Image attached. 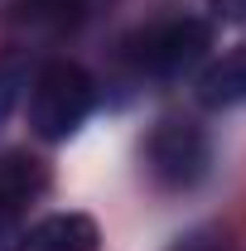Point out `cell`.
<instances>
[{"mask_svg": "<svg viewBox=\"0 0 246 251\" xmlns=\"http://www.w3.org/2000/svg\"><path fill=\"white\" fill-rule=\"evenodd\" d=\"M213 49V25L198 15H169L135 39H125V63L135 77H154V82H174L193 73Z\"/></svg>", "mask_w": 246, "mask_h": 251, "instance_id": "2", "label": "cell"}, {"mask_svg": "<svg viewBox=\"0 0 246 251\" xmlns=\"http://www.w3.org/2000/svg\"><path fill=\"white\" fill-rule=\"evenodd\" d=\"M97 247H101V232L87 213H49L20 232L15 251H97Z\"/></svg>", "mask_w": 246, "mask_h": 251, "instance_id": "4", "label": "cell"}, {"mask_svg": "<svg viewBox=\"0 0 246 251\" xmlns=\"http://www.w3.org/2000/svg\"><path fill=\"white\" fill-rule=\"evenodd\" d=\"M29 58L25 53H0V130H5V121L15 116V106H20V97H25V87H29Z\"/></svg>", "mask_w": 246, "mask_h": 251, "instance_id": "8", "label": "cell"}, {"mask_svg": "<svg viewBox=\"0 0 246 251\" xmlns=\"http://www.w3.org/2000/svg\"><path fill=\"white\" fill-rule=\"evenodd\" d=\"M145 169L159 188H193L213 169V140L198 121L169 116L150 130L145 140Z\"/></svg>", "mask_w": 246, "mask_h": 251, "instance_id": "3", "label": "cell"}, {"mask_svg": "<svg viewBox=\"0 0 246 251\" xmlns=\"http://www.w3.org/2000/svg\"><path fill=\"white\" fill-rule=\"evenodd\" d=\"M20 232H25V218L10 213V208H0V251H15V247H20Z\"/></svg>", "mask_w": 246, "mask_h": 251, "instance_id": "9", "label": "cell"}, {"mask_svg": "<svg viewBox=\"0 0 246 251\" xmlns=\"http://www.w3.org/2000/svg\"><path fill=\"white\" fill-rule=\"evenodd\" d=\"M198 106H208V111H237L246 106V44L237 49H227L222 58H213L203 73H198Z\"/></svg>", "mask_w": 246, "mask_h": 251, "instance_id": "5", "label": "cell"}, {"mask_svg": "<svg viewBox=\"0 0 246 251\" xmlns=\"http://www.w3.org/2000/svg\"><path fill=\"white\" fill-rule=\"evenodd\" d=\"M29 126L39 140H49V145H63V140H73L87 116L97 111V82L92 73L82 68V63L73 58H44L39 68L29 73Z\"/></svg>", "mask_w": 246, "mask_h": 251, "instance_id": "1", "label": "cell"}, {"mask_svg": "<svg viewBox=\"0 0 246 251\" xmlns=\"http://www.w3.org/2000/svg\"><path fill=\"white\" fill-rule=\"evenodd\" d=\"M49 193V164L29 150H5L0 155V208L29 218V208Z\"/></svg>", "mask_w": 246, "mask_h": 251, "instance_id": "6", "label": "cell"}, {"mask_svg": "<svg viewBox=\"0 0 246 251\" xmlns=\"http://www.w3.org/2000/svg\"><path fill=\"white\" fill-rule=\"evenodd\" d=\"M208 10L227 25H246V0H208Z\"/></svg>", "mask_w": 246, "mask_h": 251, "instance_id": "10", "label": "cell"}, {"mask_svg": "<svg viewBox=\"0 0 246 251\" xmlns=\"http://www.w3.org/2000/svg\"><path fill=\"white\" fill-rule=\"evenodd\" d=\"M101 0H20V15L44 29H77L82 20H92Z\"/></svg>", "mask_w": 246, "mask_h": 251, "instance_id": "7", "label": "cell"}]
</instances>
